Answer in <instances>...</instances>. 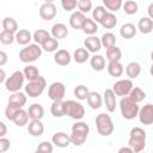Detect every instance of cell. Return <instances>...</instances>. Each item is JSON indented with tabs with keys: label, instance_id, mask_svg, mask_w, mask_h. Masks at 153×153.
Wrapping results in <instances>:
<instances>
[{
	"label": "cell",
	"instance_id": "d6a6232c",
	"mask_svg": "<svg viewBox=\"0 0 153 153\" xmlns=\"http://www.w3.org/2000/svg\"><path fill=\"white\" fill-rule=\"evenodd\" d=\"M73 59L76 63H84L90 59V51L86 48H76L74 51Z\"/></svg>",
	"mask_w": 153,
	"mask_h": 153
},
{
	"label": "cell",
	"instance_id": "277c9868",
	"mask_svg": "<svg viewBox=\"0 0 153 153\" xmlns=\"http://www.w3.org/2000/svg\"><path fill=\"white\" fill-rule=\"evenodd\" d=\"M96 128L99 135L102 136H109L112 134L115 127H114V122L110 117V115L108 114H99L96 117Z\"/></svg>",
	"mask_w": 153,
	"mask_h": 153
},
{
	"label": "cell",
	"instance_id": "60d3db41",
	"mask_svg": "<svg viewBox=\"0 0 153 153\" xmlns=\"http://www.w3.org/2000/svg\"><path fill=\"white\" fill-rule=\"evenodd\" d=\"M59 48V41L54 37H49L43 44H42V49H44L45 51L48 53H51V51H55L57 50Z\"/></svg>",
	"mask_w": 153,
	"mask_h": 153
},
{
	"label": "cell",
	"instance_id": "44dd1931",
	"mask_svg": "<svg viewBox=\"0 0 153 153\" xmlns=\"http://www.w3.org/2000/svg\"><path fill=\"white\" fill-rule=\"evenodd\" d=\"M33 39V36L31 35V32L26 29H22L18 30L16 32V42L20 45H26L30 43V41Z\"/></svg>",
	"mask_w": 153,
	"mask_h": 153
},
{
	"label": "cell",
	"instance_id": "836d02e7",
	"mask_svg": "<svg viewBox=\"0 0 153 153\" xmlns=\"http://www.w3.org/2000/svg\"><path fill=\"white\" fill-rule=\"evenodd\" d=\"M2 30L16 33L18 31V24H17L16 19H13L12 17H5L2 19Z\"/></svg>",
	"mask_w": 153,
	"mask_h": 153
},
{
	"label": "cell",
	"instance_id": "52a82bcc",
	"mask_svg": "<svg viewBox=\"0 0 153 153\" xmlns=\"http://www.w3.org/2000/svg\"><path fill=\"white\" fill-rule=\"evenodd\" d=\"M45 86H47V80L39 75L37 79L31 80L25 85V93L31 98H36L43 93Z\"/></svg>",
	"mask_w": 153,
	"mask_h": 153
},
{
	"label": "cell",
	"instance_id": "7a4b0ae2",
	"mask_svg": "<svg viewBox=\"0 0 153 153\" xmlns=\"http://www.w3.org/2000/svg\"><path fill=\"white\" fill-rule=\"evenodd\" d=\"M120 110L124 120H134L135 117L139 116L140 108L136 102H134L129 96H126V97H121Z\"/></svg>",
	"mask_w": 153,
	"mask_h": 153
},
{
	"label": "cell",
	"instance_id": "484cf974",
	"mask_svg": "<svg viewBox=\"0 0 153 153\" xmlns=\"http://www.w3.org/2000/svg\"><path fill=\"white\" fill-rule=\"evenodd\" d=\"M90 65H91L93 71L100 72V71H103L105 68V59H104V56H102L99 54H94L90 59Z\"/></svg>",
	"mask_w": 153,
	"mask_h": 153
},
{
	"label": "cell",
	"instance_id": "f907efd6",
	"mask_svg": "<svg viewBox=\"0 0 153 153\" xmlns=\"http://www.w3.org/2000/svg\"><path fill=\"white\" fill-rule=\"evenodd\" d=\"M11 146V142L8 139H6L5 136H1L0 137V152L1 153H5Z\"/></svg>",
	"mask_w": 153,
	"mask_h": 153
},
{
	"label": "cell",
	"instance_id": "b9f144b4",
	"mask_svg": "<svg viewBox=\"0 0 153 153\" xmlns=\"http://www.w3.org/2000/svg\"><path fill=\"white\" fill-rule=\"evenodd\" d=\"M128 96H129L134 102H136V103H140V102H142V100L146 98L145 91H142L140 87H133L131 91H130V93H129Z\"/></svg>",
	"mask_w": 153,
	"mask_h": 153
},
{
	"label": "cell",
	"instance_id": "bcb514c9",
	"mask_svg": "<svg viewBox=\"0 0 153 153\" xmlns=\"http://www.w3.org/2000/svg\"><path fill=\"white\" fill-rule=\"evenodd\" d=\"M19 109H22V108L17 106V105H14V104H10V103H8V105H7L6 109H5V116H6V118H7L8 121H12Z\"/></svg>",
	"mask_w": 153,
	"mask_h": 153
},
{
	"label": "cell",
	"instance_id": "f35d334b",
	"mask_svg": "<svg viewBox=\"0 0 153 153\" xmlns=\"http://www.w3.org/2000/svg\"><path fill=\"white\" fill-rule=\"evenodd\" d=\"M102 1H103L104 6L106 7V10H109L110 12H117L123 6L122 0H102Z\"/></svg>",
	"mask_w": 153,
	"mask_h": 153
},
{
	"label": "cell",
	"instance_id": "816d5d0a",
	"mask_svg": "<svg viewBox=\"0 0 153 153\" xmlns=\"http://www.w3.org/2000/svg\"><path fill=\"white\" fill-rule=\"evenodd\" d=\"M6 62H7V54L1 50V51H0V66L2 67Z\"/></svg>",
	"mask_w": 153,
	"mask_h": 153
},
{
	"label": "cell",
	"instance_id": "7c38bea8",
	"mask_svg": "<svg viewBox=\"0 0 153 153\" xmlns=\"http://www.w3.org/2000/svg\"><path fill=\"white\" fill-rule=\"evenodd\" d=\"M56 13H57V10H56V6L54 5V2H44L39 7V17L44 20L54 19Z\"/></svg>",
	"mask_w": 153,
	"mask_h": 153
},
{
	"label": "cell",
	"instance_id": "4fadbf2b",
	"mask_svg": "<svg viewBox=\"0 0 153 153\" xmlns=\"http://www.w3.org/2000/svg\"><path fill=\"white\" fill-rule=\"evenodd\" d=\"M103 99H104L106 110H108L109 112H114V111L116 110V106H117L116 93L114 92V90H112V88H106V90L104 91Z\"/></svg>",
	"mask_w": 153,
	"mask_h": 153
},
{
	"label": "cell",
	"instance_id": "6da1fadb",
	"mask_svg": "<svg viewBox=\"0 0 153 153\" xmlns=\"http://www.w3.org/2000/svg\"><path fill=\"white\" fill-rule=\"evenodd\" d=\"M128 146H130L135 153L143 151L146 147V131L140 127H134L129 133Z\"/></svg>",
	"mask_w": 153,
	"mask_h": 153
},
{
	"label": "cell",
	"instance_id": "6f0895ef",
	"mask_svg": "<svg viewBox=\"0 0 153 153\" xmlns=\"http://www.w3.org/2000/svg\"><path fill=\"white\" fill-rule=\"evenodd\" d=\"M149 73H151V75L153 76V63H152V66H151V68H149Z\"/></svg>",
	"mask_w": 153,
	"mask_h": 153
},
{
	"label": "cell",
	"instance_id": "f6af8a7d",
	"mask_svg": "<svg viewBox=\"0 0 153 153\" xmlns=\"http://www.w3.org/2000/svg\"><path fill=\"white\" fill-rule=\"evenodd\" d=\"M88 93H90V91H88L87 86H85V85H78V86L74 88V96H75L76 99H79V100H85V99H87Z\"/></svg>",
	"mask_w": 153,
	"mask_h": 153
},
{
	"label": "cell",
	"instance_id": "1f68e13d",
	"mask_svg": "<svg viewBox=\"0 0 153 153\" xmlns=\"http://www.w3.org/2000/svg\"><path fill=\"white\" fill-rule=\"evenodd\" d=\"M104 29H112L117 24V17L112 12H106V14L103 17V19L99 23Z\"/></svg>",
	"mask_w": 153,
	"mask_h": 153
},
{
	"label": "cell",
	"instance_id": "603a6c76",
	"mask_svg": "<svg viewBox=\"0 0 153 153\" xmlns=\"http://www.w3.org/2000/svg\"><path fill=\"white\" fill-rule=\"evenodd\" d=\"M136 31H137V29H136V26H135L134 24H131V23H126V24H123V25L121 26V29H120V35H121L124 39H130V38H133V37L136 35Z\"/></svg>",
	"mask_w": 153,
	"mask_h": 153
},
{
	"label": "cell",
	"instance_id": "681fc988",
	"mask_svg": "<svg viewBox=\"0 0 153 153\" xmlns=\"http://www.w3.org/2000/svg\"><path fill=\"white\" fill-rule=\"evenodd\" d=\"M53 149H54L53 148V145L50 142H48V141H42L37 146V148H36L37 152H44V153H51Z\"/></svg>",
	"mask_w": 153,
	"mask_h": 153
},
{
	"label": "cell",
	"instance_id": "2e32d148",
	"mask_svg": "<svg viewBox=\"0 0 153 153\" xmlns=\"http://www.w3.org/2000/svg\"><path fill=\"white\" fill-rule=\"evenodd\" d=\"M71 60H72L71 54L66 49H60L54 54V61L59 66H67L71 63Z\"/></svg>",
	"mask_w": 153,
	"mask_h": 153
},
{
	"label": "cell",
	"instance_id": "8d00e7d4",
	"mask_svg": "<svg viewBox=\"0 0 153 153\" xmlns=\"http://www.w3.org/2000/svg\"><path fill=\"white\" fill-rule=\"evenodd\" d=\"M23 73H24L25 78H26L29 81L35 80V79H37V78L39 76V72H38V69H37V67L33 66V65H27V66L24 68Z\"/></svg>",
	"mask_w": 153,
	"mask_h": 153
},
{
	"label": "cell",
	"instance_id": "9a60e30c",
	"mask_svg": "<svg viewBox=\"0 0 153 153\" xmlns=\"http://www.w3.org/2000/svg\"><path fill=\"white\" fill-rule=\"evenodd\" d=\"M84 45H85V48L90 51V53H98L99 50H100V48H102V41H100V38H98L97 36H93V35H91V36H88L85 41H84Z\"/></svg>",
	"mask_w": 153,
	"mask_h": 153
},
{
	"label": "cell",
	"instance_id": "9f6ffc18",
	"mask_svg": "<svg viewBox=\"0 0 153 153\" xmlns=\"http://www.w3.org/2000/svg\"><path fill=\"white\" fill-rule=\"evenodd\" d=\"M0 72H1V81H2V82H5V81H6V79H5V71L1 68V71H0Z\"/></svg>",
	"mask_w": 153,
	"mask_h": 153
},
{
	"label": "cell",
	"instance_id": "e0dca14e",
	"mask_svg": "<svg viewBox=\"0 0 153 153\" xmlns=\"http://www.w3.org/2000/svg\"><path fill=\"white\" fill-rule=\"evenodd\" d=\"M27 131L31 136L38 137L44 133V126L41 122V120H31V122L27 126Z\"/></svg>",
	"mask_w": 153,
	"mask_h": 153
},
{
	"label": "cell",
	"instance_id": "4dcf8cb0",
	"mask_svg": "<svg viewBox=\"0 0 153 153\" xmlns=\"http://www.w3.org/2000/svg\"><path fill=\"white\" fill-rule=\"evenodd\" d=\"M8 103L10 104H14V105H17L19 108H23L26 104V96L20 91L13 92L8 98Z\"/></svg>",
	"mask_w": 153,
	"mask_h": 153
},
{
	"label": "cell",
	"instance_id": "d590c367",
	"mask_svg": "<svg viewBox=\"0 0 153 153\" xmlns=\"http://www.w3.org/2000/svg\"><path fill=\"white\" fill-rule=\"evenodd\" d=\"M100 41H102V45L108 49V48H110V47L116 45L117 38H116V36H115L112 32H105V33H103V36L100 37Z\"/></svg>",
	"mask_w": 153,
	"mask_h": 153
},
{
	"label": "cell",
	"instance_id": "5bb4252c",
	"mask_svg": "<svg viewBox=\"0 0 153 153\" xmlns=\"http://www.w3.org/2000/svg\"><path fill=\"white\" fill-rule=\"evenodd\" d=\"M53 143L60 148H66L68 147L72 142H71V135H67L65 131H57L51 137Z\"/></svg>",
	"mask_w": 153,
	"mask_h": 153
},
{
	"label": "cell",
	"instance_id": "11a10c76",
	"mask_svg": "<svg viewBox=\"0 0 153 153\" xmlns=\"http://www.w3.org/2000/svg\"><path fill=\"white\" fill-rule=\"evenodd\" d=\"M147 13H148V17H149L151 19H153V2H151V4L148 5Z\"/></svg>",
	"mask_w": 153,
	"mask_h": 153
},
{
	"label": "cell",
	"instance_id": "8fae6325",
	"mask_svg": "<svg viewBox=\"0 0 153 153\" xmlns=\"http://www.w3.org/2000/svg\"><path fill=\"white\" fill-rule=\"evenodd\" d=\"M139 120L145 126L153 124V104H146L139 110Z\"/></svg>",
	"mask_w": 153,
	"mask_h": 153
},
{
	"label": "cell",
	"instance_id": "d4e9b609",
	"mask_svg": "<svg viewBox=\"0 0 153 153\" xmlns=\"http://www.w3.org/2000/svg\"><path fill=\"white\" fill-rule=\"evenodd\" d=\"M108 73L111 75V76H115V78H118L123 74V66L120 61L115 60V61H109L108 63Z\"/></svg>",
	"mask_w": 153,
	"mask_h": 153
},
{
	"label": "cell",
	"instance_id": "f1b7e54d",
	"mask_svg": "<svg viewBox=\"0 0 153 153\" xmlns=\"http://www.w3.org/2000/svg\"><path fill=\"white\" fill-rule=\"evenodd\" d=\"M29 118H30L29 112H27V111H25V110H23V108H22V109H19V110H18V112H17V114H16V116L13 117L12 122H13L16 126H18V127H23V126L27 124Z\"/></svg>",
	"mask_w": 153,
	"mask_h": 153
},
{
	"label": "cell",
	"instance_id": "c3c4849f",
	"mask_svg": "<svg viewBox=\"0 0 153 153\" xmlns=\"http://www.w3.org/2000/svg\"><path fill=\"white\" fill-rule=\"evenodd\" d=\"M60 1H61L62 8L67 12L75 10V7L78 6V0H60Z\"/></svg>",
	"mask_w": 153,
	"mask_h": 153
},
{
	"label": "cell",
	"instance_id": "ac0fdd59",
	"mask_svg": "<svg viewBox=\"0 0 153 153\" xmlns=\"http://www.w3.org/2000/svg\"><path fill=\"white\" fill-rule=\"evenodd\" d=\"M85 19H86L85 13H82L81 11H75V12H73V13L71 14V17H69V25H71L73 29L79 30V29H81V26H82Z\"/></svg>",
	"mask_w": 153,
	"mask_h": 153
},
{
	"label": "cell",
	"instance_id": "ba28073f",
	"mask_svg": "<svg viewBox=\"0 0 153 153\" xmlns=\"http://www.w3.org/2000/svg\"><path fill=\"white\" fill-rule=\"evenodd\" d=\"M65 111H66V115L69 116L73 120H81L84 116H85V108L81 103L76 102V100H66L65 102Z\"/></svg>",
	"mask_w": 153,
	"mask_h": 153
},
{
	"label": "cell",
	"instance_id": "7bdbcfd3",
	"mask_svg": "<svg viewBox=\"0 0 153 153\" xmlns=\"http://www.w3.org/2000/svg\"><path fill=\"white\" fill-rule=\"evenodd\" d=\"M106 12H108V10L105 6H96L92 11V19L97 23H100V20L106 14Z\"/></svg>",
	"mask_w": 153,
	"mask_h": 153
},
{
	"label": "cell",
	"instance_id": "4316f807",
	"mask_svg": "<svg viewBox=\"0 0 153 153\" xmlns=\"http://www.w3.org/2000/svg\"><path fill=\"white\" fill-rule=\"evenodd\" d=\"M140 73H141V66H140V63H137L135 61H131V62H129L127 65V67H126V74H127V76L129 79L137 78L140 75Z\"/></svg>",
	"mask_w": 153,
	"mask_h": 153
},
{
	"label": "cell",
	"instance_id": "83f0119b",
	"mask_svg": "<svg viewBox=\"0 0 153 153\" xmlns=\"http://www.w3.org/2000/svg\"><path fill=\"white\" fill-rule=\"evenodd\" d=\"M50 112L54 117H62L66 115L65 111V102L63 100H53L50 106Z\"/></svg>",
	"mask_w": 153,
	"mask_h": 153
},
{
	"label": "cell",
	"instance_id": "ab89813d",
	"mask_svg": "<svg viewBox=\"0 0 153 153\" xmlns=\"http://www.w3.org/2000/svg\"><path fill=\"white\" fill-rule=\"evenodd\" d=\"M122 7H123V11H124L127 14H129V16L135 14V13H137V11H139V5H137V2L134 1V0H127V1L123 4Z\"/></svg>",
	"mask_w": 153,
	"mask_h": 153
},
{
	"label": "cell",
	"instance_id": "30bf717a",
	"mask_svg": "<svg viewBox=\"0 0 153 153\" xmlns=\"http://www.w3.org/2000/svg\"><path fill=\"white\" fill-rule=\"evenodd\" d=\"M65 94H66V86L63 85V82L55 81L48 88V97L51 100H63Z\"/></svg>",
	"mask_w": 153,
	"mask_h": 153
},
{
	"label": "cell",
	"instance_id": "e575fe53",
	"mask_svg": "<svg viewBox=\"0 0 153 153\" xmlns=\"http://www.w3.org/2000/svg\"><path fill=\"white\" fill-rule=\"evenodd\" d=\"M51 33H49L47 30H43V29H38V30H36L35 32H33V41H35V43H37V44H39V45H42L49 37H51L50 36Z\"/></svg>",
	"mask_w": 153,
	"mask_h": 153
},
{
	"label": "cell",
	"instance_id": "91938a15",
	"mask_svg": "<svg viewBox=\"0 0 153 153\" xmlns=\"http://www.w3.org/2000/svg\"><path fill=\"white\" fill-rule=\"evenodd\" d=\"M151 59H152V62H153V50H152V53H151Z\"/></svg>",
	"mask_w": 153,
	"mask_h": 153
},
{
	"label": "cell",
	"instance_id": "3957f363",
	"mask_svg": "<svg viewBox=\"0 0 153 153\" xmlns=\"http://www.w3.org/2000/svg\"><path fill=\"white\" fill-rule=\"evenodd\" d=\"M90 133V127L85 122H75L72 126V134H71V142L75 146H81L87 140Z\"/></svg>",
	"mask_w": 153,
	"mask_h": 153
},
{
	"label": "cell",
	"instance_id": "f5cc1de1",
	"mask_svg": "<svg viewBox=\"0 0 153 153\" xmlns=\"http://www.w3.org/2000/svg\"><path fill=\"white\" fill-rule=\"evenodd\" d=\"M0 136H5L6 135V131H7V128H6V124L4 122H0Z\"/></svg>",
	"mask_w": 153,
	"mask_h": 153
},
{
	"label": "cell",
	"instance_id": "d6986e66",
	"mask_svg": "<svg viewBox=\"0 0 153 153\" xmlns=\"http://www.w3.org/2000/svg\"><path fill=\"white\" fill-rule=\"evenodd\" d=\"M50 33H51V36H53L54 38L61 39V38L67 37V35H68V29H67V26H66L65 24H62V23H56V24H54V25L51 26Z\"/></svg>",
	"mask_w": 153,
	"mask_h": 153
},
{
	"label": "cell",
	"instance_id": "ffe728a7",
	"mask_svg": "<svg viewBox=\"0 0 153 153\" xmlns=\"http://www.w3.org/2000/svg\"><path fill=\"white\" fill-rule=\"evenodd\" d=\"M86 100H87V104L90 105V108L91 109H94V110L99 109L102 106V104H103V98H102L100 93H98L96 91H91L88 93Z\"/></svg>",
	"mask_w": 153,
	"mask_h": 153
},
{
	"label": "cell",
	"instance_id": "74e56055",
	"mask_svg": "<svg viewBox=\"0 0 153 153\" xmlns=\"http://www.w3.org/2000/svg\"><path fill=\"white\" fill-rule=\"evenodd\" d=\"M121 57H122V51L118 47L114 45V47H110L106 49V59L109 61H115V60L120 61Z\"/></svg>",
	"mask_w": 153,
	"mask_h": 153
},
{
	"label": "cell",
	"instance_id": "5b68a950",
	"mask_svg": "<svg viewBox=\"0 0 153 153\" xmlns=\"http://www.w3.org/2000/svg\"><path fill=\"white\" fill-rule=\"evenodd\" d=\"M42 55V48L37 43L27 44L25 48H23L19 51V60L24 63H31L35 62L38 57Z\"/></svg>",
	"mask_w": 153,
	"mask_h": 153
},
{
	"label": "cell",
	"instance_id": "cb8c5ba5",
	"mask_svg": "<svg viewBox=\"0 0 153 153\" xmlns=\"http://www.w3.org/2000/svg\"><path fill=\"white\" fill-rule=\"evenodd\" d=\"M29 116L31 120H42L43 116H44V109L41 104L38 103H33L29 106Z\"/></svg>",
	"mask_w": 153,
	"mask_h": 153
},
{
	"label": "cell",
	"instance_id": "ee69618b",
	"mask_svg": "<svg viewBox=\"0 0 153 153\" xmlns=\"http://www.w3.org/2000/svg\"><path fill=\"white\" fill-rule=\"evenodd\" d=\"M14 41H16V33L6 31V30H2L0 32V42L2 44L8 45V44H12Z\"/></svg>",
	"mask_w": 153,
	"mask_h": 153
},
{
	"label": "cell",
	"instance_id": "9c48e42d",
	"mask_svg": "<svg viewBox=\"0 0 153 153\" xmlns=\"http://www.w3.org/2000/svg\"><path fill=\"white\" fill-rule=\"evenodd\" d=\"M133 81L131 79H121L118 81H116L114 85H112V90L114 92L116 93V96H120V97H126L130 93L131 88H133Z\"/></svg>",
	"mask_w": 153,
	"mask_h": 153
},
{
	"label": "cell",
	"instance_id": "f546056e",
	"mask_svg": "<svg viewBox=\"0 0 153 153\" xmlns=\"http://www.w3.org/2000/svg\"><path fill=\"white\" fill-rule=\"evenodd\" d=\"M81 30L86 33V35H94V33H97V31H98V24H97V22H94L93 19H91V18H86L85 20H84V24H82V26H81Z\"/></svg>",
	"mask_w": 153,
	"mask_h": 153
},
{
	"label": "cell",
	"instance_id": "7402d4cb",
	"mask_svg": "<svg viewBox=\"0 0 153 153\" xmlns=\"http://www.w3.org/2000/svg\"><path fill=\"white\" fill-rule=\"evenodd\" d=\"M137 29L143 35L151 33L153 31V19L149 17H142L137 23Z\"/></svg>",
	"mask_w": 153,
	"mask_h": 153
},
{
	"label": "cell",
	"instance_id": "680465c9",
	"mask_svg": "<svg viewBox=\"0 0 153 153\" xmlns=\"http://www.w3.org/2000/svg\"><path fill=\"white\" fill-rule=\"evenodd\" d=\"M55 0H44V2H54Z\"/></svg>",
	"mask_w": 153,
	"mask_h": 153
},
{
	"label": "cell",
	"instance_id": "7dc6e473",
	"mask_svg": "<svg viewBox=\"0 0 153 153\" xmlns=\"http://www.w3.org/2000/svg\"><path fill=\"white\" fill-rule=\"evenodd\" d=\"M78 8L82 13H87L92 10V1L91 0H78Z\"/></svg>",
	"mask_w": 153,
	"mask_h": 153
},
{
	"label": "cell",
	"instance_id": "db71d44e",
	"mask_svg": "<svg viewBox=\"0 0 153 153\" xmlns=\"http://www.w3.org/2000/svg\"><path fill=\"white\" fill-rule=\"evenodd\" d=\"M118 152H120V153H123V152H126V153H134V151H133V148H131L130 146H128V147H122V148L118 149Z\"/></svg>",
	"mask_w": 153,
	"mask_h": 153
},
{
	"label": "cell",
	"instance_id": "8992f818",
	"mask_svg": "<svg viewBox=\"0 0 153 153\" xmlns=\"http://www.w3.org/2000/svg\"><path fill=\"white\" fill-rule=\"evenodd\" d=\"M25 79H26V78H25V75H24L23 72L16 71V72H13V73L6 79V81L4 82V84H5V88H6L8 92H11V93L18 92V91H20V88L23 87Z\"/></svg>",
	"mask_w": 153,
	"mask_h": 153
}]
</instances>
